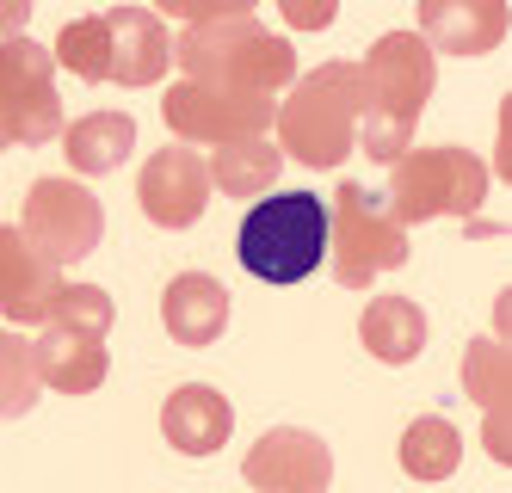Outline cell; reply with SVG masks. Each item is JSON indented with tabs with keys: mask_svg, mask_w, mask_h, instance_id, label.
Masks as SVG:
<instances>
[{
	"mask_svg": "<svg viewBox=\"0 0 512 493\" xmlns=\"http://www.w3.org/2000/svg\"><path fill=\"white\" fill-rule=\"evenodd\" d=\"M179 19H186V31H179V44H173V62L186 68L192 87H223V93H253V99H272L284 87H297V50H290L284 37H272L247 7L179 13Z\"/></svg>",
	"mask_w": 512,
	"mask_h": 493,
	"instance_id": "6da1fadb",
	"label": "cell"
},
{
	"mask_svg": "<svg viewBox=\"0 0 512 493\" xmlns=\"http://www.w3.org/2000/svg\"><path fill=\"white\" fill-rule=\"evenodd\" d=\"M432 87H438V68L414 31H383L371 44V56L358 62V148L377 167L383 161L395 167L408 155Z\"/></svg>",
	"mask_w": 512,
	"mask_h": 493,
	"instance_id": "7a4b0ae2",
	"label": "cell"
},
{
	"mask_svg": "<svg viewBox=\"0 0 512 493\" xmlns=\"http://www.w3.org/2000/svg\"><path fill=\"white\" fill-rule=\"evenodd\" d=\"M235 259L260 284H303L327 259V198L315 192H278L260 198L241 229H235Z\"/></svg>",
	"mask_w": 512,
	"mask_h": 493,
	"instance_id": "3957f363",
	"label": "cell"
},
{
	"mask_svg": "<svg viewBox=\"0 0 512 493\" xmlns=\"http://www.w3.org/2000/svg\"><path fill=\"white\" fill-rule=\"evenodd\" d=\"M278 155L303 167H340L358 142V62H321L278 105Z\"/></svg>",
	"mask_w": 512,
	"mask_h": 493,
	"instance_id": "277c9868",
	"label": "cell"
},
{
	"mask_svg": "<svg viewBox=\"0 0 512 493\" xmlns=\"http://www.w3.org/2000/svg\"><path fill=\"white\" fill-rule=\"evenodd\" d=\"M488 161L475 155V148H408V155L395 161L389 173V222L395 229H408V222H432V216H463L475 222L488 198Z\"/></svg>",
	"mask_w": 512,
	"mask_h": 493,
	"instance_id": "5b68a950",
	"label": "cell"
},
{
	"mask_svg": "<svg viewBox=\"0 0 512 493\" xmlns=\"http://www.w3.org/2000/svg\"><path fill=\"white\" fill-rule=\"evenodd\" d=\"M327 247H334V278L346 290H364L383 272H401V265H408V229H395L383 198L364 192L358 179H340V192H334Z\"/></svg>",
	"mask_w": 512,
	"mask_h": 493,
	"instance_id": "8992f818",
	"label": "cell"
},
{
	"mask_svg": "<svg viewBox=\"0 0 512 493\" xmlns=\"http://www.w3.org/2000/svg\"><path fill=\"white\" fill-rule=\"evenodd\" d=\"M19 235L38 247L50 265H68V259H87L105 235V210L87 185L75 179H38L25 192V216H19Z\"/></svg>",
	"mask_w": 512,
	"mask_h": 493,
	"instance_id": "52a82bcc",
	"label": "cell"
},
{
	"mask_svg": "<svg viewBox=\"0 0 512 493\" xmlns=\"http://www.w3.org/2000/svg\"><path fill=\"white\" fill-rule=\"evenodd\" d=\"M161 118L179 142H216V148H229V142H260L278 118V105L272 99H253V93H223V87H192V81H179L167 87L161 99Z\"/></svg>",
	"mask_w": 512,
	"mask_h": 493,
	"instance_id": "ba28073f",
	"label": "cell"
},
{
	"mask_svg": "<svg viewBox=\"0 0 512 493\" xmlns=\"http://www.w3.org/2000/svg\"><path fill=\"white\" fill-rule=\"evenodd\" d=\"M0 105H7L13 142H50L62 136V93H56V56L31 37L0 44Z\"/></svg>",
	"mask_w": 512,
	"mask_h": 493,
	"instance_id": "9c48e42d",
	"label": "cell"
},
{
	"mask_svg": "<svg viewBox=\"0 0 512 493\" xmlns=\"http://www.w3.org/2000/svg\"><path fill=\"white\" fill-rule=\"evenodd\" d=\"M136 204L155 229H192L210 204V173L198 161V148H155V155L142 161Z\"/></svg>",
	"mask_w": 512,
	"mask_h": 493,
	"instance_id": "30bf717a",
	"label": "cell"
},
{
	"mask_svg": "<svg viewBox=\"0 0 512 493\" xmlns=\"http://www.w3.org/2000/svg\"><path fill=\"white\" fill-rule=\"evenodd\" d=\"M247 481L260 493H327L334 487V450L303 426H272L247 450Z\"/></svg>",
	"mask_w": 512,
	"mask_h": 493,
	"instance_id": "8fae6325",
	"label": "cell"
},
{
	"mask_svg": "<svg viewBox=\"0 0 512 493\" xmlns=\"http://www.w3.org/2000/svg\"><path fill=\"white\" fill-rule=\"evenodd\" d=\"M99 19H105V81H118V87H155L161 74H167V62H173L161 13H149V7H112V13H99Z\"/></svg>",
	"mask_w": 512,
	"mask_h": 493,
	"instance_id": "7c38bea8",
	"label": "cell"
},
{
	"mask_svg": "<svg viewBox=\"0 0 512 493\" xmlns=\"http://www.w3.org/2000/svg\"><path fill=\"white\" fill-rule=\"evenodd\" d=\"M56 290H62L56 265L31 247L13 222H0V315H7L13 327H44Z\"/></svg>",
	"mask_w": 512,
	"mask_h": 493,
	"instance_id": "4fadbf2b",
	"label": "cell"
},
{
	"mask_svg": "<svg viewBox=\"0 0 512 493\" xmlns=\"http://www.w3.org/2000/svg\"><path fill=\"white\" fill-rule=\"evenodd\" d=\"M31 364H38V383L44 389H56V395H93L105 383V370H112V352H105V339H87L75 327L44 321L38 339H31Z\"/></svg>",
	"mask_w": 512,
	"mask_h": 493,
	"instance_id": "5bb4252c",
	"label": "cell"
},
{
	"mask_svg": "<svg viewBox=\"0 0 512 493\" xmlns=\"http://www.w3.org/2000/svg\"><path fill=\"white\" fill-rule=\"evenodd\" d=\"M420 44L451 50V56H488L506 37V7H482V0H420Z\"/></svg>",
	"mask_w": 512,
	"mask_h": 493,
	"instance_id": "9a60e30c",
	"label": "cell"
},
{
	"mask_svg": "<svg viewBox=\"0 0 512 493\" xmlns=\"http://www.w3.org/2000/svg\"><path fill=\"white\" fill-rule=\"evenodd\" d=\"M161 432H167L173 450H186V457H216V450L229 444V432H235V407L216 395L210 383H186V389L167 395Z\"/></svg>",
	"mask_w": 512,
	"mask_h": 493,
	"instance_id": "2e32d148",
	"label": "cell"
},
{
	"mask_svg": "<svg viewBox=\"0 0 512 493\" xmlns=\"http://www.w3.org/2000/svg\"><path fill=\"white\" fill-rule=\"evenodd\" d=\"M161 321H167V333L179 339V346L204 352L229 327V290L216 284L210 272H179L167 284V296H161Z\"/></svg>",
	"mask_w": 512,
	"mask_h": 493,
	"instance_id": "e0dca14e",
	"label": "cell"
},
{
	"mask_svg": "<svg viewBox=\"0 0 512 493\" xmlns=\"http://www.w3.org/2000/svg\"><path fill=\"white\" fill-rule=\"evenodd\" d=\"M62 142H68L62 155H68V167H75V173H87V179L118 173L136 155V118H124V111H93V118L68 124Z\"/></svg>",
	"mask_w": 512,
	"mask_h": 493,
	"instance_id": "ac0fdd59",
	"label": "cell"
},
{
	"mask_svg": "<svg viewBox=\"0 0 512 493\" xmlns=\"http://www.w3.org/2000/svg\"><path fill=\"white\" fill-rule=\"evenodd\" d=\"M358 339L364 352L383 358V364H414L426 346V309L408 296H377L371 309L358 315Z\"/></svg>",
	"mask_w": 512,
	"mask_h": 493,
	"instance_id": "d6986e66",
	"label": "cell"
},
{
	"mask_svg": "<svg viewBox=\"0 0 512 493\" xmlns=\"http://www.w3.org/2000/svg\"><path fill=\"white\" fill-rule=\"evenodd\" d=\"M463 389H469L475 407H488V444L506 463V389H512V370H506L500 339H475V346L463 352Z\"/></svg>",
	"mask_w": 512,
	"mask_h": 493,
	"instance_id": "ffe728a7",
	"label": "cell"
},
{
	"mask_svg": "<svg viewBox=\"0 0 512 493\" xmlns=\"http://www.w3.org/2000/svg\"><path fill=\"white\" fill-rule=\"evenodd\" d=\"M210 185L216 192H229V198H266L278 173H284V155L260 136V142H229V148H216V161H204Z\"/></svg>",
	"mask_w": 512,
	"mask_h": 493,
	"instance_id": "44dd1931",
	"label": "cell"
},
{
	"mask_svg": "<svg viewBox=\"0 0 512 493\" xmlns=\"http://www.w3.org/2000/svg\"><path fill=\"white\" fill-rule=\"evenodd\" d=\"M463 463V438L445 413H420V420L401 432V469L414 481H451Z\"/></svg>",
	"mask_w": 512,
	"mask_h": 493,
	"instance_id": "7402d4cb",
	"label": "cell"
},
{
	"mask_svg": "<svg viewBox=\"0 0 512 493\" xmlns=\"http://www.w3.org/2000/svg\"><path fill=\"white\" fill-rule=\"evenodd\" d=\"M38 364H31V339L0 327V420H19V413L38 407Z\"/></svg>",
	"mask_w": 512,
	"mask_h": 493,
	"instance_id": "603a6c76",
	"label": "cell"
},
{
	"mask_svg": "<svg viewBox=\"0 0 512 493\" xmlns=\"http://www.w3.org/2000/svg\"><path fill=\"white\" fill-rule=\"evenodd\" d=\"M50 56H56V68L81 74L87 87H93V81H105V19H99V13L68 19V25H62V37L50 44Z\"/></svg>",
	"mask_w": 512,
	"mask_h": 493,
	"instance_id": "cb8c5ba5",
	"label": "cell"
},
{
	"mask_svg": "<svg viewBox=\"0 0 512 493\" xmlns=\"http://www.w3.org/2000/svg\"><path fill=\"white\" fill-rule=\"evenodd\" d=\"M50 321L56 327H75L87 339H105L112 321H118V309H112V296H105L99 284H62L56 302H50Z\"/></svg>",
	"mask_w": 512,
	"mask_h": 493,
	"instance_id": "d4e9b609",
	"label": "cell"
},
{
	"mask_svg": "<svg viewBox=\"0 0 512 493\" xmlns=\"http://www.w3.org/2000/svg\"><path fill=\"white\" fill-rule=\"evenodd\" d=\"M31 19V7H25V0H0V31H13L19 37V25Z\"/></svg>",
	"mask_w": 512,
	"mask_h": 493,
	"instance_id": "484cf974",
	"label": "cell"
},
{
	"mask_svg": "<svg viewBox=\"0 0 512 493\" xmlns=\"http://www.w3.org/2000/svg\"><path fill=\"white\" fill-rule=\"evenodd\" d=\"M290 19H297V25H327L334 7H290Z\"/></svg>",
	"mask_w": 512,
	"mask_h": 493,
	"instance_id": "4316f807",
	"label": "cell"
},
{
	"mask_svg": "<svg viewBox=\"0 0 512 493\" xmlns=\"http://www.w3.org/2000/svg\"><path fill=\"white\" fill-rule=\"evenodd\" d=\"M0 148H13V124H7V105H0Z\"/></svg>",
	"mask_w": 512,
	"mask_h": 493,
	"instance_id": "83f0119b",
	"label": "cell"
}]
</instances>
